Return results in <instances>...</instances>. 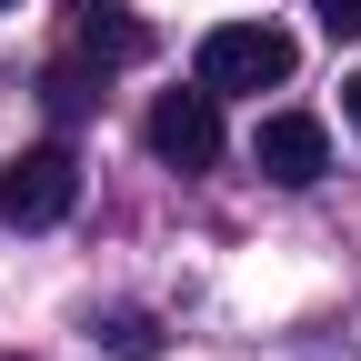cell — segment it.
I'll use <instances>...</instances> for the list:
<instances>
[{
	"mask_svg": "<svg viewBox=\"0 0 361 361\" xmlns=\"http://www.w3.org/2000/svg\"><path fill=\"white\" fill-rule=\"evenodd\" d=\"M71 201H80V161L61 141H30V151L0 161V221H11V231H51Z\"/></svg>",
	"mask_w": 361,
	"mask_h": 361,
	"instance_id": "cell-1",
	"label": "cell"
},
{
	"mask_svg": "<svg viewBox=\"0 0 361 361\" xmlns=\"http://www.w3.org/2000/svg\"><path fill=\"white\" fill-rule=\"evenodd\" d=\"M291 80V30L271 20H221L201 40V90L221 101V90H281Z\"/></svg>",
	"mask_w": 361,
	"mask_h": 361,
	"instance_id": "cell-2",
	"label": "cell"
},
{
	"mask_svg": "<svg viewBox=\"0 0 361 361\" xmlns=\"http://www.w3.org/2000/svg\"><path fill=\"white\" fill-rule=\"evenodd\" d=\"M141 141H151V161H171V171H211V161H221V101H211V90H161L151 121H141Z\"/></svg>",
	"mask_w": 361,
	"mask_h": 361,
	"instance_id": "cell-3",
	"label": "cell"
},
{
	"mask_svg": "<svg viewBox=\"0 0 361 361\" xmlns=\"http://www.w3.org/2000/svg\"><path fill=\"white\" fill-rule=\"evenodd\" d=\"M251 161H261V180H281V191H311V180L331 171V130L311 111H271L251 130Z\"/></svg>",
	"mask_w": 361,
	"mask_h": 361,
	"instance_id": "cell-4",
	"label": "cell"
},
{
	"mask_svg": "<svg viewBox=\"0 0 361 361\" xmlns=\"http://www.w3.org/2000/svg\"><path fill=\"white\" fill-rule=\"evenodd\" d=\"M71 40H80V61H101V71L151 61V20H130V0H71Z\"/></svg>",
	"mask_w": 361,
	"mask_h": 361,
	"instance_id": "cell-5",
	"label": "cell"
},
{
	"mask_svg": "<svg viewBox=\"0 0 361 361\" xmlns=\"http://www.w3.org/2000/svg\"><path fill=\"white\" fill-rule=\"evenodd\" d=\"M111 351H121V361H151L161 341H151V322H141V311H121V322H111Z\"/></svg>",
	"mask_w": 361,
	"mask_h": 361,
	"instance_id": "cell-6",
	"label": "cell"
},
{
	"mask_svg": "<svg viewBox=\"0 0 361 361\" xmlns=\"http://www.w3.org/2000/svg\"><path fill=\"white\" fill-rule=\"evenodd\" d=\"M311 20H322L331 40H361V0H311Z\"/></svg>",
	"mask_w": 361,
	"mask_h": 361,
	"instance_id": "cell-7",
	"label": "cell"
},
{
	"mask_svg": "<svg viewBox=\"0 0 361 361\" xmlns=\"http://www.w3.org/2000/svg\"><path fill=\"white\" fill-rule=\"evenodd\" d=\"M40 101H51V111H80V101H90V80H80V71H51V90H40Z\"/></svg>",
	"mask_w": 361,
	"mask_h": 361,
	"instance_id": "cell-8",
	"label": "cell"
},
{
	"mask_svg": "<svg viewBox=\"0 0 361 361\" xmlns=\"http://www.w3.org/2000/svg\"><path fill=\"white\" fill-rule=\"evenodd\" d=\"M341 111H351V130H361V71H351V80H341Z\"/></svg>",
	"mask_w": 361,
	"mask_h": 361,
	"instance_id": "cell-9",
	"label": "cell"
},
{
	"mask_svg": "<svg viewBox=\"0 0 361 361\" xmlns=\"http://www.w3.org/2000/svg\"><path fill=\"white\" fill-rule=\"evenodd\" d=\"M0 11H11V0H0Z\"/></svg>",
	"mask_w": 361,
	"mask_h": 361,
	"instance_id": "cell-10",
	"label": "cell"
}]
</instances>
